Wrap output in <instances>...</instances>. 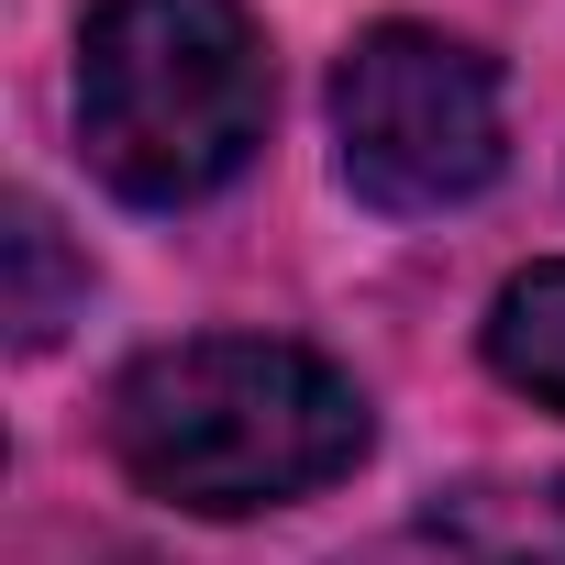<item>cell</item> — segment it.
Segmentation results:
<instances>
[{"label":"cell","instance_id":"cell-1","mask_svg":"<svg viewBox=\"0 0 565 565\" xmlns=\"http://www.w3.org/2000/svg\"><path fill=\"white\" fill-rule=\"evenodd\" d=\"M366 388L322 366L311 344H266V333H200L156 344L111 388V455L145 499L244 521V510H289L333 488L366 455Z\"/></svg>","mask_w":565,"mask_h":565},{"label":"cell","instance_id":"cell-2","mask_svg":"<svg viewBox=\"0 0 565 565\" xmlns=\"http://www.w3.org/2000/svg\"><path fill=\"white\" fill-rule=\"evenodd\" d=\"M266 111L277 67L244 0H100L78 34V145L145 211H189L244 178Z\"/></svg>","mask_w":565,"mask_h":565},{"label":"cell","instance_id":"cell-3","mask_svg":"<svg viewBox=\"0 0 565 565\" xmlns=\"http://www.w3.org/2000/svg\"><path fill=\"white\" fill-rule=\"evenodd\" d=\"M333 156L344 189L377 211H455L499 178V67L433 23H377L333 67Z\"/></svg>","mask_w":565,"mask_h":565},{"label":"cell","instance_id":"cell-4","mask_svg":"<svg viewBox=\"0 0 565 565\" xmlns=\"http://www.w3.org/2000/svg\"><path fill=\"white\" fill-rule=\"evenodd\" d=\"M433 543H455L466 565H565V477L455 488V499L433 510Z\"/></svg>","mask_w":565,"mask_h":565},{"label":"cell","instance_id":"cell-5","mask_svg":"<svg viewBox=\"0 0 565 565\" xmlns=\"http://www.w3.org/2000/svg\"><path fill=\"white\" fill-rule=\"evenodd\" d=\"M488 366L532 411H565V266H521L488 300Z\"/></svg>","mask_w":565,"mask_h":565},{"label":"cell","instance_id":"cell-6","mask_svg":"<svg viewBox=\"0 0 565 565\" xmlns=\"http://www.w3.org/2000/svg\"><path fill=\"white\" fill-rule=\"evenodd\" d=\"M0 255H12V344H23V355H45V344L89 311V266L67 255V233H56V211H45V200H23V211H12Z\"/></svg>","mask_w":565,"mask_h":565}]
</instances>
